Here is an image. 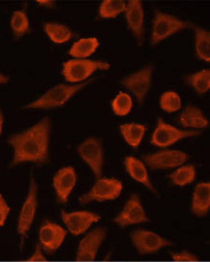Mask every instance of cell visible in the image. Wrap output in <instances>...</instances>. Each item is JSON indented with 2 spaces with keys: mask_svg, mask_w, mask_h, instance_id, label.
<instances>
[{
  "mask_svg": "<svg viewBox=\"0 0 210 262\" xmlns=\"http://www.w3.org/2000/svg\"><path fill=\"white\" fill-rule=\"evenodd\" d=\"M133 107L132 98L125 93H119V95L112 101V110L117 116H127Z\"/></svg>",
  "mask_w": 210,
  "mask_h": 262,
  "instance_id": "f1b7e54d",
  "label": "cell"
},
{
  "mask_svg": "<svg viewBox=\"0 0 210 262\" xmlns=\"http://www.w3.org/2000/svg\"><path fill=\"white\" fill-rule=\"evenodd\" d=\"M114 221L119 227L125 228L136 224L146 223L149 219L140 202V198L136 193H133L126 201L125 205L115 217Z\"/></svg>",
  "mask_w": 210,
  "mask_h": 262,
  "instance_id": "4fadbf2b",
  "label": "cell"
},
{
  "mask_svg": "<svg viewBox=\"0 0 210 262\" xmlns=\"http://www.w3.org/2000/svg\"><path fill=\"white\" fill-rule=\"evenodd\" d=\"M188 22L181 20L176 16L156 11L153 21L151 44L157 45L169 36L189 26Z\"/></svg>",
  "mask_w": 210,
  "mask_h": 262,
  "instance_id": "52a82bcc",
  "label": "cell"
},
{
  "mask_svg": "<svg viewBox=\"0 0 210 262\" xmlns=\"http://www.w3.org/2000/svg\"><path fill=\"white\" fill-rule=\"evenodd\" d=\"M131 242L140 255L154 254L161 249L173 245V242L161 235L144 229L134 230L130 234Z\"/></svg>",
  "mask_w": 210,
  "mask_h": 262,
  "instance_id": "8992f818",
  "label": "cell"
},
{
  "mask_svg": "<svg viewBox=\"0 0 210 262\" xmlns=\"http://www.w3.org/2000/svg\"><path fill=\"white\" fill-rule=\"evenodd\" d=\"M37 191H38V187L34 176L32 174L30 179L28 194L21 206L18 221H17V234L20 236L21 245L27 237L29 230L31 229L35 221V214H36L37 205H38Z\"/></svg>",
  "mask_w": 210,
  "mask_h": 262,
  "instance_id": "277c9868",
  "label": "cell"
},
{
  "mask_svg": "<svg viewBox=\"0 0 210 262\" xmlns=\"http://www.w3.org/2000/svg\"><path fill=\"white\" fill-rule=\"evenodd\" d=\"M44 31L49 36L50 39L56 44L66 43L73 36V33L70 29L59 23L48 22L44 24Z\"/></svg>",
  "mask_w": 210,
  "mask_h": 262,
  "instance_id": "cb8c5ba5",
  "label": "cell"
},
{
  "mask_svg": "<svg viewBox=\"0 0 210 262\" xmlns=\"http://www.w3.org/2000/svg\"><path fill=\"white\" fill-rule=\"evenodd\" d=\"M67 234L68 231L59 224L53 221H45L39 228L38 244L44 253L53 254L60 248Z\"/></svg>",
  "mask_w": 210,
  "mask_h": 262,
  "instance_id": "8fae6325",
  "label": "cell"
},
{
  "mask_svg": "<svg viewBox=\"0 0 210 262\" xmlns=\"http://www.w3.org/2000/svg\"><path fill=\"white\" fill-rule=\"evenodd\" d=\"M9 81V76H5L0 72V84H5Z\"/></svg>",
  "mask_w": 210,
  "mask_h": 262,
  "instance_id": "e575fe53",
  "label": "cell"
},
{
  "mask_svg": "<svg viewBox=\"0 0 210 262\" xmlns=\"http://www.w3.org/2000/svg\"><path fill=\"white\" fill-rule=\"evenodd\" d=\"M37 3H38V5H40V6H44V7H53V6H55V2L54 1H41V0H39V1H37Z\"/></svg>",
  "mask_w": 210,
  "mask_h": 262,
  "instance_id": "836d02e7",
  "label": "cell"
},
{
  "mask_svg": "<svg viewBox=\"0 0 210 262\" xmlns=\"http://www.w3.org/2000/svg\"><path fill=\"white\" fill-rule=\"evenodd\" d=\"M99 46V41L96 37L80 38L71 47L69 54L76 59H85L93 55Z\"/></svg>",
  "mask_w": 210,
  "mask_h": 262,
  "instance_id": "7402d4cb",
  "label": "cell"
},
{
  "mask_svg": "<svg viewBox=\"0 0 210 262\" xmlns=\"http://www.w3.org/2000/svg\"><path fill=\"white\" fill-rule=\"evenodd\" d=\"M119 130L127 144L132 147H138L144 137L146 127L138 123H128L121 125Z\"/></svg>",
  "mask_w": 210,
  "mask_h": 262,
  "instance_id": "603a6c76",
  "label": "cell"
},
{
  "mask_svg": "<svg viewBox=\"0 0 210 262\" xmlns=\"http://www.w3.org/2000/svg\"><path fill=\"white\" fill-rule=\"evenodd\" d=\"M77 172L71 166L63 167L56 172L53 178V187L58 203L64 204L67 202L72 191L77 184Z\"/></svg>",
  "mask_w": 210,
  "mask_h": 262,
  "instance_id": "2e32d148",
  "label": "cell"
},
{
  "mask_svg": "<svg viewBox=\"0 0 210 262\" xmlns=\"http://www.w3.org/2000/svg\"><path fill=\"white\" fill-rule=\"evenodd\" d=\"M185 82L190 85L198 94L203 95L210 89L209 70H202L185 77Z\"/></svg>",
  "mask_w": 210,
  "mask_h": 262,
  "instance_id": "484cf974",
  "label": "cell"
},
{
  "mask_svg": "<svg viewBox=\"0 0 210 262\" xmlns=\"http://www.w3.org/2000/svg\"><path fill=\"white\" fill-rule=\"evenodd\" d=\"M196 178V169L191 164L178 167L174 172H171L169 179L177 186L183 187L191 184Z\"/></svg>",
  "mask_w": 210,
  "mask_h": 262,
  "instance_id": "d4e9b609",
  "label": "cell"
},
{
  "mask_svg": "<svg viewBox=\"0 0 210 262\" xmlns=\"http://www.w3.org/2000/svg\"><path fill=\"white\" fill-rule=\"evenodd\" d=\"M101 216L90 211L61 212V220L66 226V230L73 235L85 234L92 225L100 221Z\"/></svg>",
  "mask_w": 210,
  "mask_h": 262,
  "instance_id": "7c38bea8",
  "label": "cell"
},
{
  "mask_svg": "<svg viewBox=\"0 0 210 262\" xmlns=\"http://www.w3.org/2000/svg\"><path fill=\"white\" fill-rule=\"evenodd\" d=\"M199 135L200 133L198 131L181 130L172 125L167 124L163 119L159 118L156 129L152 135L151 143L160 148H166L175 144L176 142L181 139L196 137Z\"/></svg>",
  "mask_w": 210,
  "mask_h": 262,
  "instance_id": "30bf717a",
  "label": "cell"
},
{
  "mask_svg": "<svg viewBox=\"0 0 210 262\" xmlns=\"http://www.w3.org/2000/svg\"><path fill=\"white\" fill-rule=\"evenodd\" d=\"M91 80L79 83L76 85H66L59 84L47 91L41 97L34 100L33 102L25 105L24 109H44L49 110L53 108H57L67 103L77 92L86 87Z\"/></svg>",
  "mask_w": 210,
  "mask_h": 262,
  "instance_id": "7a4b0ae2",
  "label": "cell"
},
{
  "mask_svg": "<svg viewBox=\"0 0 210 262\" xmlns=\"http://www.w3.org/2000/svg\"><path fill=\"white\" fill-rule=\"evenodd\" d=\"M124 166H125L126 171L128 172V174L135 181L142 184L143 186L146 187L149 191L157 194V191L150 180L144 162H142L140 159H136L134 157H127L124 159Z\"/></svg>",
  "mask_w": 210,
  "mask_h": 262,
  "instance_id": "d6986e66",
  "label": "cell"
},
{
  "mask_svg": "<svg viewBox=\"0 0 210 262\" xmlns=\"http://www.w3.org/2000/svg\"><path fill=\"white\" fill-rule=\"evenodd\" d=\"M11 208L8 205L7 201L0 193V228L2 227L7 221Z\"/></svg>",
  "mask_w": 210,
  "mask_h": 262,
  "instance_id": "1f68e13d",
  "label": "cell"
},
{
  "mask_svg": "<svg viewBox=\"0 0 210 262\" xmlns=\"http://www.w3.org/2000/svg\"><path fill=\"white\" fill-rule=\"evenodd\" d=\"M152 73L153 66L147 65L132 75L126 76L120 83L133 94L140 103H142L151 86Z\"/></svg>",
  "mask_w": 210,
  "mask_h": 262,
  "instance_id": "5bb4252c",
  "label": "cell"
},
{
  "mask_svg": "<svg viewBox=\"0 0 210 262\" xmlns=\"http://www.w3.org/2000/svg\"><path fill=\"white\" fill-rule=\"evenodd\" d=\"M143 160L152 169H173L183 165L188 155L179 150H161L144 156Z\"/></svg>",
  "mask_w": 210,
  "mask_h": 262,
  "instance_id": "9a60e30c",
  "label": "cell"
},
{
  "mask_svg": "<svg viewBox=\"0 0 210 262\" xmlns=\"http://www.w3.org/2000/svg\"><path fill=\"white\" fill-rule=\"evenodd\" d=\"M26 260H27V261L32 262L48 261V260H47V257L44 255V251L42 250L39 244H37V245L35 246V251L33 252V254L30 255Z\"/></svg>",
  "mask_w": 210,
  "mask_h": 262,
  "instance_id": "d6a6232c",
  "label": "cell"
},
{
  "mask_svg": "<svg viewBox=\"0 0 210 262\" xmlns=\"http://www.w3.org/2000/svg\"><path fill=\"white\" fill-rule=\"evenodd\" d=\"M122 188L121 181L117 179L100 178L87 193L79 196L78 200L81 204H87L93 201L103 202L116 200L122 192Z\"/></svg>",
  "mask_w": 210,
  "mask_h": 262,
  "instance_id": "5b68a950",
  "label": "cell"
},
{
  "mask_svg": "<svg viewBox=\"0 0 210 262\" xmlns=\"http://www.w3.org/2000/svg\"><path fill=\"white\" fill-rule=\"evenodd\" d=\"M77 152L84 162L91 169L94 176L100 179L103 167V150L100 140L96 138L85 139L78 145Z\"/></svg>",
  "mask_w": 210,
  "mask_h": 262,
  "instance_id": "ba28073f",
  "label": "cell"
},
{
  "mask_svg": "<svg viewBox=\"0 0 210 262\" xmlns=\"http://www.w3.org/2000/svg\"><path fill=\"white\" fill-rule=\"evenodd\" d=\"M3 123H4V118H3L2 112L0 110V137H1L2 131H3Z\"/></svg>",
  "mask_w": 210,
  "mask_h": 262,
  "instance_id": "d590c367",
  "label": "cell"
},
{
  "mask_svg": "<svg viewBox=\"0 0 210 262\" xmlns=\"http://www.w3.org/2000/svg\"><path fill=\"white\" fill-rule=\"evenodd\" d=\"M195 32V51L200 59L205 62L210 61V35L209 32L203 28L190 23Z\"/></svg>",
  "mask_w": 210,
  "mask_h": 262,
  "instance_id": "44dd1931",
  "label": "cell"
},
{
  "mask_svg": "<svg viewBox=\"0 0 210 262\" xmlns=\"http://www.w3.org/2000/svg\"><path fill=\"white\" fill-rule=\"evenodd\" d=\"M210 210V183L201 182L197 184L192 195L191 211L192 213L203 217L208 214Z\"/></svg>",
  "mask_w": 210,
  "mask_h": 262,
  "instance_id": "ac0fdd59",
  "label": "cell"
},
{
  "mask_svg": "<svg viewBox=\"0 0 210 262\" xmlns=\"http://www.w3.org/2000/svg\"><path fill=\"white\" fill-rule=\"evenodd\" d=\"M11 28L15 38H19L30 32V23L25 11L19 10L13 13Z\"/></svg>",
  "mask_w": 210,
  "mask_h": 262,
  "instance_id": "4316f807",
  "label": "cell"
},
{
  "mask_svg": "<svg viewBox=\"0 0 210 262\" xmlns=\"http://www.w3.org/2000/svg\"><path fill=\"white\" fill-rule=\"evenodd\" d=\"M50 131L51 121L45 118L27 130L9 138L8 142L14 150L10 166L14 167L27 162L47 163L49 161Z\"/></svg>",
  "mask_w": 210,
  "mask_h": 262,
  "instance_id": "6da1fadb",
  "label": "cell"
},
{
  "mask_svg": "<svg viewBox=\"0 0 210 262\" xmlns=\"http://www.w3.org/2000/svg\"><path fill=\"white\" fill-rule=\"evenodd\" d=\"M125 16L128 27L141 45L144 35V12L140 0H131L127 3Z\"/></svg>",
  "mask_w": 210,
  "mask_h": 262,
  "instance_id": "e0dca14e",
  "label": "cell"
},
{
  "mask_svg": "<svg viewBox=\"0 0 210 262\" xmlns=\"http://www.w3.org/2000/svg\"><path fill=\"white\" fill-rule=\"evenodd\" d=\"M109 63L90 59H70L63 63L62 76L70 83H83L98 70H108Z\"/></svg>",
  "mask_w": 210,
  "mask_h": 262,
  "instance_id": "3957f363",
  "label": "cell"
},
{
  "mask_svg": "<svg viewBox=\"0 0 210 262\" xmlns=\"http://www.w3.org/2000/svg\"><path fill=\"white\" fill-rule=\"evenodd\" d=\"M160 105L162 110L167 113H175L181 109L182 100L177 93L169 91L161 95Z\"/></svg>",
  "mask_w": 210,
  "mask_h": 262,
  "instance_id": "f546056e",
  "label": "cell"
},
{
  "mask_svg": "<svg viewBox=\"0 0 210 262\" xmlns=\"http://www.w3.org/2000/svg\"><path fill=\"white\" fill-rule=\"evenodd\" d=\"M179 122L184 128L204 129L208 126V121L203 112L194 106H186L179 117Z\"/></svg>",
  "mask_w": 210,
  "mask_h": 262,
  "instance_id": "ffe728a7",
  "label": "cell"
},
{
  "mask_svg": "<svg viewBox=\"0 0 210 262\" xmlns=\"http://www.w3.org/2000/svg\"><path fill=\"white\" fill-rule=\"evenodd\" d=\"M171 257L174 261L179 262H195L199 260V257L195 254L188 251H181L177 253H172Z\"/></svg>",
  "mask_w": 210,
  "mask_h": 262,
  "instance_id": "4dcf8cb0",
  "label": "cell"
},
{
  "mask_svg": "<svg viewBox=\"0 0 210 262\" xmlns=\"http://www.w3.org/2000/svg\"><path fill=\"white\" fill-rule=\"evenodd\" d=\"M126 4L121 0H104L101 2L98 14L101 18H115L122 12H125Z\"/></svg>",
  "mask_w": 210,
  "mask_h": 262,
  "instance_id": "83f0119b",
  "label": "cell"
},
{
  "mask_svg": "<svg viewBox=\"0 0 210 262\" xmlns=\"http://www.w3.org/2000/svg\"><path fill=\"white\" fill-rule=\"evenodd\" d=\"M107 230L98 227L88 232L78 243L75 259L77 261H94L97 258L98 250L106 238Z\"/></svg>",
  "mask_w": 210,
  "mask_h": 262,
  "instance_id": "9c48e42d",
  "label": "cell"
}]
</instances>
